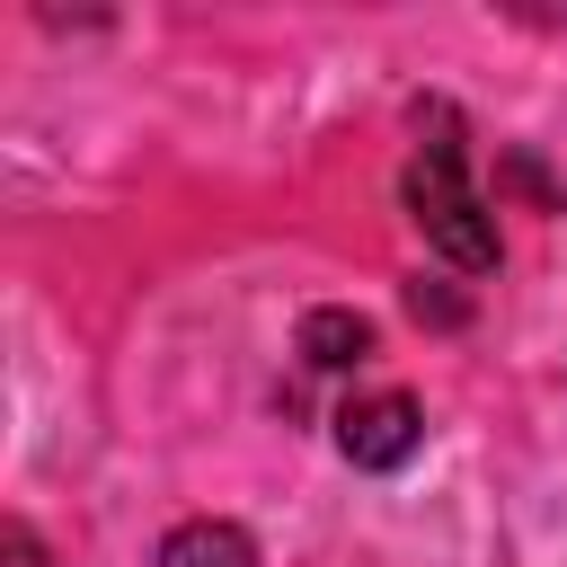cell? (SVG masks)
Here are the masks:
<instances>
[{
	"mask_svg": "<svg viewBox=\"0 0 567 567\" xmlns=\"http://www.w3.org/2000/svg\"><path fill=\"white\" fill-rule=\"evenodd\" d=\"M399 195H408V221L425 230L434 257H452L461 275H496L505 239H496V213L470 177V142H461V115L452 106H425V133L399 168Z\"/></svg>",
	"mask_w": 567,
	"mask_h": 567,
	"instance_id": "cell-1",
	"label": "cell"
},
{
	"mask_svg": "<svg viewBox=\"0 0 567 567\" xmlns=\"http://www.w3.org/2000/svg\"><path fill=\"white\" fill-rule=\"evenodd\" d=\"M416 443H425V408L408 390H372V399L337 408V452L354 470H399V461H416Z\"/></svg>",
	"mask_w": 567,
	"mask_h": 567,
	"instance_id": "cell-2",
	"label": "cell"
},
{
	"mask_svg": "<svg viewBox=\"0 0 567 567\" xmlns=\"http://www.w3.org/2000/svg\"><path fill=\"white\" fill-rule=\"evenodd\" d=\"M363 354H372V319H354V310H310V319H301V363L354 372Z\"/></svg>",
	"mask_w": 567,
	"mask_h": 567,
	"instance_id": "cell-3",
	"label": "cell"
},
{
	"mask_svg": "<svg viewBox=\"0 0 567 567\" xmlns=\"http://www.w3.org/2000/svg\"><path fill=\"white\" fill-rule=\"evenodd\" d=\"M159 567H257V540L239 523H186V532H168Z\"/></svg>",
	"mask_w": 567,
	"mask_h": 567,
	"instance_id": "cell-4",
	"label": "cell"
},
{
	"mask_svg": "<svg viewBox=\"0 0 567 567\" xmlns=\"http://www.w3.org/2000/svg\"><path fill=\"white\" fill-rule=\"evenodd\" d=\"M0 567H53V558H44V540H35L27 523H9V532H0Z\"/></svg>",
	"mask_w": 567,
	"mask_h": 567,
	"instance_id": "cell-5",
	"label": "cell"
}]
</instances>
